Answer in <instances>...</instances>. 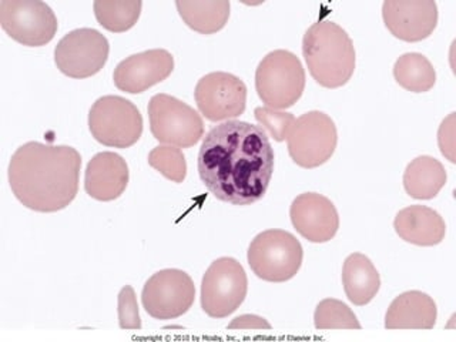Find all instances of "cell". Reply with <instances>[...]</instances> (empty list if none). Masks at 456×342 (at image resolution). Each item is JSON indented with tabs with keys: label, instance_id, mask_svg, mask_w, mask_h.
<instances>
[{
	"label": "cell",
	"instance_id": "6",
	"mask_svg": "<svg viewBox=\"0 0 456 342\" xmlns=\"http://www.w3.org/2000/svg\"><path fill=\"white\" fill-rule=\"evenodd\" d=\"M150 130L157 142L189 149L204 134L203 118L192 107L168 94H156L149 103Z\"/></svg>",
	"mask_w": 456,
	"mask_h": 342
},
{
	"label": "cell",
	"instance_id": "22",
	"mask_svg": "<svg viewBox=\"0 0 456 342\" xmlns=\"http://www.w3.org/2000/svg\"><path fill=\"white\" fill-rule=\"evenodd\" d=\"M175 6L185 25L201 35L220 32L230 18L228 0H177Z\"/></svg>",
	"mask_w": 456,
	"mask_h": 342
},
{
	"label": "cell",
	"instance_id": "3",
	"mask_svg": "<svg viewBox=\"0 0 456 342\" xmlns=\"http://www.w3.org/2000/svg\"><path fill=\"white\" fill-rule=\"evenodd\" d=\"M303 54L311 76L327 89H338L353 77L355 47L348 33L331 20L314 23L303 39Z\"/></svg>",
	"mask_w": 456,
	"mask_h": 342
},
{
	"label": "cell",
	"instance_id": "20",
	"mask_svg": "<svg viewBox=\"0 0 456 342\" xmlns=\"http://www.w3.org/2000/svg\"><path fill=\"white\" fill-rule=\"evenodd\" d=\"M342 284L349 301L354 305L362 306L377 297L381 278L367 256L354 253L346 258L342 267Z\"/></svg>",
	"mask_w": 456,
	"mask_h": 342
},
{
	"label": "cell",
	"instance_id": "30",
	"mask_svg": "<svg viewBox=\"0 0 456 342\" xmlns=\"http://www.w3.org/2000/svg\"><path fill=\"white\" fill-rule=\"evenodd\" d=\"M228 330L232 331H241V330H256V331H270L271 325L265 318L258 317V315H240L234 318L232 324L228 325Z\"/></svg>",
	"mask_w": 456,
	"mask_h": 342
},
{
	"label": "cell",
	"instance_id": "17",
	"mask_svg": "<svg viewBox=\"0 0 456 342\" xmlns=\"http://www.w3.org/2000/svg\"><path fill=\"white\" fill-rule=\"evenodd\" d=\"M128 166L123 157L111 151L96 154L87 164L85 190L97 201H113L127 189Z\"/></svg>",
	"mask_w": 456,
	"mask_h": 342
},
{
	"label": "cell",
	"instance_id": "15",
	"mask_svg": "<svg viewBox=\"0 0 456 342\" xmlns=\"http://www.w3.org/2000/svg\"><path fill=\"white\" fill-rule=\"evenodd\" d=\"M175 70V57L164 49L133 54L114 69V85L121 92L139 94L164 82Z\"/></svg>",
	"mask_w": 456,
	"mask_h": 342
},
{
	"label": "cell",
	"instance_id": "1",
	"mask_svg": "<svg viewBox=\"0 0 456 342\" xmlns=\"http://www.w3.org/2000/svg\"><path fill=\"white\" fill-rule=\"evenodd\" d=\"M273 173L274 149L263 127L228 120L204 137L199 175L216 199L251 206L267 192Z\"/></svg>",
	"mask_w": 456,
	"mask_h": 342
},
{
	"label": "cell",
	"instance_id": "7",
	"mask_svg": "<svg viewBox=\"0 0 456 342\" xmlns=\"http://www.w3.org/2000/svg\"><path fill=\"white\" fill-rule=\"evenodd\" d=\"M89 128L100 144L127 149L142 137V118L130 100L104 96L100 97L90 109Z\"/></svg>",
	"mask_w": 456,
	"mask_h": 342
},
{
	"label": "cell",
	"instance_id": "23",
	"mask_svg": "<svg viewBox=\"0 0 456 342\" xmlns=\"http://www.w3.org/2000/svg\"><path fill=\"white\" fill-rule=\"evenodd\" d=\"M394 77L408 92L427 93L436 83V71L424 54L406 53L395 61Z\"/></svg>",
	"mask_w": 456,
	"mask_h": 342
},
{
	"label": "cell",
	"instance_id": "25",
	"mask_svg": "<svg viewBox=\"0 0 456 342\" xmlns=\"http://www.w3.org/2000/svg\"><path fill=\"white\" fill-rule=\"evenodd\" d=\"M315 328L324 330H361L360 321L354 311L338 299L328 298L321 301L314 314Z\"/></svg>",
	"mask_w": 456,
	"mask_h": 342
},
{
	"label": "cell",
	"instance_id": "24",
	"mask_svg": "<svg viewBox=\"0 0 456 342\" xmlns=\"http://www.w3.org/2000/svg\"><path fill=\"white\" fill-rule=\"evenodd\" d=\"M142 7L140 0H96L93 4L97 21L113 33L132 28L139 20Z\"/></svg>",
	"mask_w": 456,
	"mask_h": 342
},
{
	"label": "cell",
	"instance_id": "21",
	"mask_svg": "<svg viewBox=\"0 0 456 342\" xmlns=\"http://www.w3.org/2000/svg\"><path fill=\"white\" fill-rule=\"evenodd\" d=\"M445 167L431 156L417 157L411 161L403 175V187L408 196L417 200H431L438 196L446 184Z\"/></svg>",
	"mask_w": 456,
	"mask_h": 342
},
{
	"label": "cell",
	"instance_id": "29",
	"mask_svg": "<svg viewBox=\"0 0 456 342\" xmlns=\"http://www.w3.org/2000/svg\"><path fill=\"white\" fill-rule=\"evenodd\" d=\"M438 142L441 153L451 163H455V113L449 114L448 118L442 121L438 132Z\"/></svg>",
	"mask_w": 456,
	"mask_h": 342
},
{
	"label": "cell",
	"instance_id": "18",
	"mask_svg": "<svg viewBox=\"0 0 456 342\" xmlns=\"http://www.w3.org/2000/svg\"><path fill=\"white\" fill-rule=\"evenodd\" d=\"M394 228L403 241L420 247L438 246L446 234L444 218L425 206L406 207L399 211Z\"/></svg>",
	"mask_w": 456,
	"mask_h": 342
},
{
	"label": "cell",
	"instance_id": "26",
	"mask_svg": "<svg viewBox=\"0 0 456 342\" xmlns=\"http://www.w3.org/2000/svg\"><path fill=\"white\" fill-rule=\"evenodd\" d=\"M149 164L171 182H184L187 175V163L182 150L177 147L161 146L151 150Z\"/></svg>",
	"mask_w": 456,
	"mask_h": 342
},
{
	"label": "cell",
	"instance_id": "19",
	"mask_svg": "<svg viewBox=\"0 0 456 342\" xmlns=\"http://www.w3.org/2000/svg\"><path fill=\"white\" fill-rule=\"evenodd\" d=\"M438 317L436 304L420 291L403 292L396 297L385 315L387 330H432Z\"/></svg>",
	"mask_w": 456,
	"mask_h": 342
},
{
	"label": "cell",
	"instance_id": "13",
	"mask_svg": "<svg viewBox=\"0 0 456 342\" xmlns=\"http://www.w3.org/2000/svg\"><path fill=\"white\" fill-rule=\"evenodd\" d=\"M194 99L204 118L210 121L230 120L246 111L247 87L232 73L214 71L200 78Z\"/></svg>",
	"mask_w": 456,
	"mask_h": 342
},
{
	"label": "cell",
	"instance_id": "10",
	"mask_svg": "<svg viewBox=\"0 0 456 342\" xmlns=\"http://www.w3.org/2000/svg\"><path fill=\"white\" fill-rule=\"evenodd\" d=\"M0 25L12 39L23 46L40 47L56 35V14L40 0H2Z\"/></svg>",
	"mask_w": 456,
	"mask_h": 342
},
{
	"label": "cell",
	"instance_id": "12",
	"mask_svg": "<svg viewBox=\"0 0 456 342\" xmlns=\"http://www.w3.org/2000/svg\"><path fill=\"white\" fill-rule=\"evenodd\" d=\"M196 287L191 277L182 270H161L144 284L142 303L156 320H175L191 308Z\"/></svg>",
	"mask_w": 456,
	"mask_h": 342
},
{
	"label": "cell",
	"instance_id": "4",
	"mask_svg": "<svg viewBox=\"0 0 456 342\" xmlns=\"http://www.w3.org/2000/svg\"><path fill=\"white\" fill-rule=\"evenodd\" d=\"M256 89L265 107L284 110L301 99L305 89V70L296 54L274 50L258 64Z\"/></svg>",
	"mask_w": 456,
	"mask_h": 342
},
{
	"label": "cell",
	"instance_id": "2",
	"mask_svg": "<svg viewBox=\"0 0 456 342\" xmlns=\"http://www.w3.org/2000/svg\"><path fill=\"white\" fill-rule=\"evenodd\" d=\"M82 157L69 146L28 142L9 163V184L23 206L39 213L63 210L76 199Z\"/></svg>",
	"mask_w": 456,
	"mask_h": 342
},
{
	"label": "cell",
	"instance_id": "14",
	"mask_svg": "<svg viewBox=\"0 0 456 342\" xmlns=\"http://www.w3.org/2000/svg\"><path fill=\"white\" fill-rule=\"evenodd\" d=\"M382 18L396 39L420 42L429 37L438 25V6L434 0H387Z\"/></svg>",
	"mask_w": 456,
	"mask_h": 342
},
{
	"label": "cell",
	"instance_id": "8",
	"mask_svg": "<svg viewBox=\"0 0 456 342\" xmlns=\"http://www.w3.org/2000/svg\"><path fill=\"white\" fill-rule=\"evenodd\" d=\"M292 161L303 168L320 167L334 154L338 142L337 126L322 111H308L297 118L287 137Z\"/></svg>",
	"mask_w": 456,
	"mask_h": 342
},
{
	"label": "cell",
	"instance_id": "5",
	"mask_svg": "<svg viewBox=\"0 0 456 342\" xmlns=\"http://www.w3.org/2000/svg\"><path fill=\"white\" fill-rule=\"evenodd\" d=\"M301 242L284 230H267L256 235L248 247L249 267L268 282H285L296 277L303 264Z\"/></svg>",
	"mask_w": 456,
	"mask_h": 342
},
{
	"label": "cell",
	"instance_id": "9",
	"mask_svg": "<svg viewBox=\"0 0 456 342\" xmlns=\"http://www.w3.org/2000/svg\"><path fill=\"white\" fill-rule=\"evenodd\" d=\"M248 289L246 271L232 256L211 264L201 282V308L211 318H225L244 303Z\"/></svg>",
	"mask_w": 456,
	"mask_h": 342
},
{
	"label": "cell",
	"instance_id": "11",
	"mask_svg": "<svg viewBox=\"0 0 456 342\" xmlns=\"http://www.w3.org/2000/svg\"><path fill=\"white\" fill-rule=\"evenodd\" d=\"M109 52V40L99 30L76 28L57 43L54 63L68 77H92L104 68Z\"/></svg>",
	"mask_w": 456,
	"mask_h": 342
},
{
	"label": "cell",
	"instance_id": "27",
	"mask_svg": "<svg viewBox=\"0 0 456 342\" xmlns=\"http://www.w3.org/2000/svg\"><path fill=\"white\" fill-rule=\"evenodd\" d=\"M256 118L264 127V132L275 140V142H284L291 132L292 126L297 118L291 113L275 110L270 107H256Z\"/></svg>",
	"mask_w": 456,
	"mask_h": 342
},
{
	"label": "cell",
	"instance_id": "16",
	"mask_svg": "<svg viewBox=\"0 0 456 342\" xmlns=\"http://www.w3.org/2000/svg\"><path fill=\"white\" fill-rule=\"evenodd\" d=\"M292 225L311 242H328L339 228L338 211L331 200L318 192H304L289 208Z\"/></svg>",
	"mask_w": 456,
	"mask_h": 342
},
{
	"label": "cell",
	"instance_id": "28",
	"mask_svg": "<svg viewBox=\"0 0 456 342\" xmlns=\"http://www.w3.org/2000/svg\"><path fill=\"white\" fill-rule=\"evenodd\" d=\"M118 324L121 330H142L139 305L133 287L126 285L118 294Z\"/></svg>",
	"mask_w": 456,
	"mask_h": 342
}]
</instances>
